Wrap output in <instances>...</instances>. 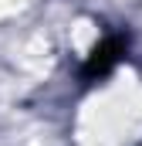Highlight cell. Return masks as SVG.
Wrapping results in <instances>:
<instances>
[{"mask_svg": "<svg viewBox=\"0 0 142 146\" xmlns=\"http://www.w3.org/2000/svg\"><path fill=\"white\" fill-rule=\"evenodd\" d=\"M118 54H122V37H108L105 44H98L95 51H91V58H88V65H85V78H102V75L118 61Z\"/></svg>", "mask_w": 142, "mask_h": 146, "instance_id": "obj_1", "label": "cell"}]
</instances>
